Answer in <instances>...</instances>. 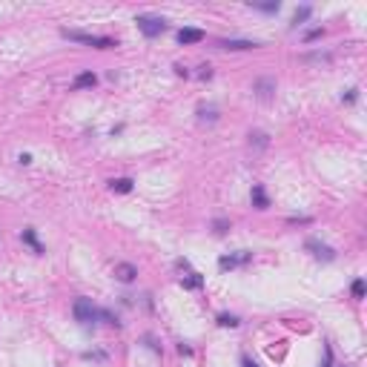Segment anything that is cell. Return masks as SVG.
Here are the masks:
<instances>
[{
  "label": "cell",
  "instance_id": "24",
  "mask_svg": "<svg viewBox=\"0 0 367 367\" xmlns=\"http://www.w3.org/2000/svg\"><path fill=\"white\" fill-rule=\"evenodd\" d=\"M316 37H321V29H310L307 32V40H316Z\"/></svg>",
  "mask_w": 367,
  "mask_h": 367
},
{
  "label": "cell",
  "instance_id": "3",
  "mask_svg": "<svg viewBox=\"0 0 367 367\" xmlns=\"http://www.w3.org/2000/svg\"><path fill=\"white\" fill-rule=\"evenodd\" d=\"M135 23H138V29L147 34V37H158V34L167 29V23H164L161 17H152V15H138Z\"/></svg>",
  "mask_w": 367,
  "mask_h": 367
},
{
  "label": "cell",
  "instance_id": "20",
  "mask_svg": "<svg viewBox=\"0 0 367 367\" xmlns=\"http://www.w3.org/2000/svg\"><path fill=\"white\" fill-rule=\"evenodd\" d=\"M252 6L261 12H278V3H252Z\"/></svg>",
  "mask_w": 367,
  "mask_h": 367
},
{
  "label": "cell",
  "instance_id": "27",
  "mask_svg": "<svg viewBox=\"0 0 367 367\" xmlns=\"http://www.w3.org/2000/svg\"><path fill=\"white\" fill-rule=\"evenodd\" d=\"M327 367H333V353L327 350Z\"/></svg>",
  "mask_w": 367,
  "mask_h": 367
},
{
  "label": "cell",
  "instance_id": "16",
  "mask_svg": "<svg viewBox=\"0 0 367 367\" xmlns=\"http://www.w3.org/2000/svg\"><path fill=\"white\" fill-rule=\"evenodd\" d=\"M198 121H210V123L218 121V109H215V106H207V109L201 106V109H198Z\"/></svg>",
  "mask_w": 367,
  "mask_h": 367
},
{
  "label": "cell",
  "instance_id": "5",
  "mask_svg": "<svg viewBox=\"0 0 367 367\" xmlns=\"http://www.w3.org/2000/svg\"><path fill=\"white\" fill-rule=\"evenodd\" d=\"M250 258H252V252L241 250L238 255H224V258L218 261V267H221V270H235V267H241V264H247Z\"/></svg>",
  "mask_w": 367,
  "mask_h": 367
},
{
  "label": "cell",
  "instance_id": "1",
  "mask_svg": "<svg viewBox=\"0 0 367 367\" xmlns=\"http://www.w3.org/2000/svg\"><path fill=\"white\" fill-rule=\"evenodd\" d=\"M61 34H63L66 40L86 43V46H98V49H112V46H118V40H112V37H100V34H84V32H75V29H63Z\"/></svg>",
  "mask_w": 367,
  "mask_h": 367
},
{
  "label": "cell",
  "instance_id": "12",
  "mask_svg": "<svg viewBox=\"0 0 367 367\" xmlns=\"http://www.w3.org/2000/svg\"><path fill=\"white\" fill-rule=\"evenodd\" d=\"M267 144H270L267 132H250V147H255V150H267Z\"/></svg>",
  "mask_w": 367,
  "mask_h": 367
},
{
  "label": "cell",
  "instance_id": "9",
  "mask_svg": "<svg viewBox=\"0 0 367 367\" xmlns=\"http://www.w3.org/2000/svg\"><path fill=\"white\" fill-rule=\"evenodd\" d=\"M201 40H204V32H201V29H181V32H178V43H184V46H186V43H201Z\"/></svg>",
  "mask_w": 367,
  "mask_h": 367
},
{
  "label": "cell",
  "instance_id": "19",
  "mask_svg": "<svg viewBox=\"0 0 367 367\" xmlns=\"http://www.w3.org/2000/svg\"><path fill=\"white\" fill-rule=\"evenodd\" d=\"M353 296H356V299H365V278H356V281H353Z\"/></svg>",
  "mask_w": 367,
  "mask_h": 367
},
{
  "label": "cell",
  "instance_id": "15",
  "mask_svg": "<svg viewBox=\"0 0 367 367\" xmlns=\"http://www.w3.org/2000/svg\"><path fill=\"white\" fill-rule=\"evenodd\" d=\"M109 186H112L115 192H132V178H115Z\"/></svg>",
  "mask_w": 367,
  "mask_h": 367
},
{
  "label": "cell",
  "instance_id": "14",
  "mask_svg": "<svg viewBox=\"0 0 367 367\" xmlns=\"http://www.w3.org/2000/svg\"><path fill=\"white\" fill-rule=\"evenodd\" d=\"M23 241H26L34 252H43V247H40V241H37V235H34L32 227H29V230H23Z\"/></svg>",
  "mask_w": 367,
  "mask_h": 367
},
{
  "label": "cell",
  "instance_id": "23",
  "mask_svg": "<svg viewBox=\"0 0 367 367\" xmlns=\"http://www.w3.org/2000/svg\"><path fill=\"white\" fill-rule=\"evenodd\" d=\"M17 161H20V164H32V155H29V152H20V158H17Z\"/></svg>",
  "mask_w": 367,
  "mask_h": 367
},
{
  "label": "cell",
  "instance_id": "6",
  "mask_svg": "<svg viewBox=\"0 0 367 367\" xmlns=\"http://www.w3.org/2000/svg\"><path fill=\"white\" fill-rule=\"evenodd\" d=\"M304 247H307V250H313V255H316V258H321V261H333V258H336L333 247L321 244V241H316V238H310V241H307Z\"/></svg>",
  "mask_w": 367,
  "mask_h": 367
},
{
  "label": "cell",
  "instance_id": "25",
  "mask_svg": "<svg viewBox=\"0 0 367 367\" xmlns=\"http://www.w3.org/2000/svg\"><path fill=\"white\" fill-rule=\"evenodd\" d=\"M175 72H178V75H184V78L189 75V72H186V66H181V63H175Z\"/></svg>",
  "mask_w": 367,
  "mask_h": 367
},
{
  "label": "cell",
  "instance_id": "11",
  "mask_svg": "<svg viewBox=\"0 0 367 367\" xmlns=\"http://www.w3.org/2000/svg\"><path fill=\"white\" fill-rule=\"evenodd\" d=\"M252 204H255V210H267L270 207V198L261 186H252Z\"/></svg>",
  "mask_w": 367,
  "mask_h": 367
},
{
  "label": "cell",
  "instance_id": "8",
  "mask_svg": "<svg viewBox=\"0 0 367 367\" xmlns=\"http://www.w3.org/2000/svg\"><path fill=\"white\" fill-rule=\"evenodd\" d=\"M221 49H233V52H244V49H255V40H218Z\"/></svg>",
  "mask_w": 367,
  "mask_h": 367
},
{
  "label": "cell",
  "instance_id": "13",
  "mask_svg": "<svg viewBox=\"0 0 367 367\" xmlns=\"http://www.w3.org/2000/svg\"><path fill=\"white\" fill-rule=\"evenodd\" d=\"M181 287H186V290H195V287H204V275H201V273H189L186 278H181Z\"/></svg>",
  "mask_w": 367,
  "mask_h": 367
},
{
  "label": "cell",
  "instance_id": "10",
  "mask_svg": "<svg viewBox=\"0 0 367 367\" xmlns=\"http://www.w3.org/2000/svg\"><path fill=\"white\" fill-rule=\"evenodd\" d=\"M95 84H98L95 72H81V75L75 78V89H92Z\"/></svg>",
  "mask_w": 367,
  "mask_h": 367
},
{
  "label": "cell",
  "instance_id": "17",
  "mask_svg": "<svg viewBox=\"0 0 367 367\" xmlns=\"http://www.w3.org/2000/svg\"><path fill=\"white\" fill-rule=\"evenodd\" d=\"M218 324H221V327H238V318L230 316V313H221V316H218Z\"/></svg>",
  "mask_w": 367,
  "mask_h": 367
},
{
  "label": "cell",
  "instance_id": "4",
  "mask_svg": "<svg viewBox=\"0 0 367 367\" xmlns=\"http://www.w3.org/2000/svg\"><path fill=\"white\" fill-rule=\"evenodd\" d=\"M252 95L258 100H270L275 95V78H258V81L252 84Z\"/></svg>",
  "mask_w": 367,
  "mask_h": 367
},
{
  "label": "cell",
  "instance_id": "26",
  "mask_svg": "<svg viewBox=\"0 0 367 367\" xmlns=\"http://www.w3.org/2000/svg\"><path fill=\"white\" fill-rule=\"evenodd\" d=\"M241 367H258V365H255L252 359H241Z\"/></svg>",
  "mask_w": 367,
  "mask_h": 367
},
{
  "label": "cell",
  "instance_id": "7",
  "mask_svg": "<svg viewBox=\"0 0 367 367\" xmlns=\"http://www.w3.org/2000/svg\"><path fill=\"white\" fill-rule=\"evenodd\" d=\"M135 275H138V270H135V264H129V261H121V264H115V278L123 284L135 281Z\"/></svg>",
  "mask_w": 367,
  "mask_h": 367
},
{
  "label": "cell",
  "instance_id": "18",
  "mask_svg": "<svg viewBox=\"0 0 367 367\" xmlns=\"http://www.w3.org/2000/svg\"><path fill=\"white\" fill-rule=\"evenodd\" d=\"M310 12H313V9H310V6H301L299 12H296V17H293V23H296V26H299V23H304V20H307V17H310Z\"/></svg>",
  "mask_w": 367,
  "mask_h": 367
},
{
  "label": "cell",
  "instance_id": "21",
  "mask_svg": "<svg viewBox=\"0 0 367 367\" xmlns=\"http://www.w3.org/2000/svg\"><path fill=\"white\" fill-rule=\"evenodd\" d=\"M213 227H215V233L221 235V233H227V230H230V221H224V218H218L215 224H213Z\"/></svg>",
  "mask_w": 367,
  "mask_h": 367
},
{
  "label": "cell",
  "instance_id": "2",
  "mask_svg": "<svg viewBox=\"0 0 367 367\" xmlns=\"http://www.w3.org/2000/svg\"><path fill=\"white\" fill-rule=\"evenodd\" d=\"M72 316H75V321H81V324H92V321H98V307L89 299H78L75 307H72Z\"/></svg>",
  "mask_w": 367,
  "mask_h": 367
},
{
  "label": "cell",
  "instance_id": "22",
  "mask_svg": "<svg viewBox=\"0 0 367 367\" xmlns=\"http://www.w3.org/2000/svg\"><path fill=\"white\" fill-rule=\"evenodd\" d=\"M201 78H204V81H207V78H213V69L210 66H201V72H198Z\"/></svg>",
  "mask_w": 367,
  "mask_h": 367
}]
</instances>
